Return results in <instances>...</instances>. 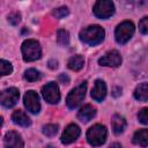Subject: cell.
<instances>
[{"label":"cell","instance_id":"8fae6325","mask_svg":"<svg viewBox=\"0 0 148 148\" xmlns=\"http://www.w3.org/2000/svg\"><path fill=\"white\" fill-rule=\"evenodd\" d=\"M80 133H81V130L76 124H69L65 128V131H64V133L61 135V142L64 145L72 143L79 138Z\"/></svg>","mask_w":148,"mask_h":148},{"label":"cell","instance_id":"30bf717a","mask_svg":"<svg viewBox=\"0 0 148 148\" xmlns=\"http://www.w3.org/2000/svg\"><path fill=\"white\" fill-rule=\"evenodd\" d=\"M98 64L108 67H118L121 64V56L117 50L108 51L102 58L98 59Z\"/></svg>","mask_w":148,"mask_h":148},{"label":"cell","instance_id":"ac0fdd59","mask_svg":"<svg viewBox=\"0 0 148 148\" xmlns=\"http://www.w3.org/2000/svg\"><path fill=\"white\" fill-rule=\"evenodd\" d=\"M134 97H135V99L141 101V102L148 101V83L147 82L140 83L135 88V90H134Z\"/></svg>","mask_w":148,"mask_h":148},{"label":"cell","instance_id":"2e32d148","mask_svg":"<svg viewBox=\"0 0 148 148\" xmlns=\"http://www.w3.org/2000/svg\"><path fill=\"white\" fill-rule=\"evenodd\" d=\"M111 126L116 134H120L126 128V120L124 117H121L119 114H114L111 119Z\"/></svg>","mask_w":148,"mask_h":148},{"label":"cell","instance_id":"ffe728a7","mask_svg":"<svg viewBox=\"0 0 148 148\" xmlns=\"http://www.w3.org/2000/svg\"><path fill=\"white\" fill-rule=\"evenodd\" d=\"M57 42L61 46H67L69 44V34H68V31H66L64 29L58 30V32H57Z\"/></svg>","mask_w":148,"mask_h":148},{"label":"cell","instance_id":"5b68a950","mask_svg":"<svg viewBox=\"0 0 148 148\" xmlns=\"http://www.w3.org/2000/svg\"><path fill=\"white\" fill-rule=\"evenodd\" d=\"M133 34H134V24H133V22L124 21L120 24H118V27L116 28L114 37H116L117 43L125 44L131 39Z\"/></svg>","mask_w":148,"mask_h":148},{"label":"cell","instance_id":"44dd1931","mask_svg":"<svg viewBox=\"0 0 148 148\" xmlns=\"http://www.w3.org/2000/svg\"><path fill=\"white\" fill-rule=\"evenodd\" d=\"M24 79L29 82H35L40 79V73L35 68H29L24 72Z\"/></svg>","mask_w":148,"mask_h":148},{"label":"cell","instance_id":"484cf974","mask_svg":"<svg viewBox=\"0 0 148 148\" xmlns=\"http://www.w3.org/2000/svg\"><path fill=\"white\" fill-rule=\"evenodd\" d=\"M139 30L143 35H148V16L143 17L139 23Z\"/></svg>","mask_w":148,"mask_h":148},{"label":"cell","instance_id":"1f68e13d","mask_svg":"<svg viewBox=\"0 0 148 148\" xmlns=\"http://www.w3.org/2000/svg\"><path fill=\"white\" fill-rule=\"evenodd\" d=\"M111 146H112V147H120V145H119V143H112Z\"/></svg>","mask_w":148,"mask_h":148},{"label":"cell","instance_id":"7c38bea8","mask_svg":"<svg viewBox=\"0 0 148 148\" xmlns=\"http://www.w3.org/2000/svg\"><path fill=\"white\" fill-rule=\"evenodd\" d=\"M3 145L6 148H22L24 146L20 134L14 131H9L6 133L3 139Z\"/></svg>","mask_w":148,"mask_h":148},{"label":"cell","instance_id":"f1b7e54d","mask_svg":"<svg viewBox=\"0 0 148 148\" xmlns=\"http://www.w3.org/2000/svg\"><path fill=\"white\" fill-rule=\"evenodd\" d=\"M49 67H50L51 69H56V68L58 67V61H57V60H50V61H49Z\"/></svg>","mask_w":148,"mask_h":148},{"label":"cell","instance_id":"4316f807","mask_svg":"<svg viewBox=\"0 0 148 148\" xmlns=\"http://www.w3.org/2000/svg\"><path fill=\"white\" fill-rule=\"evenodd\" d=\"M21 21V15L18 13H12L9 16H8V22L12 24V25H17Z\"/></svg>","mask_w":148,"mask_h":148},{"label":"cell","instance_id":"277c9868","mask_svg":"<svg viewBox=\"0 0 148 148\" xmlns=\"http://www.w3.org/2000/svg\"><path fill=\"white\" fill-rule=\"evenodd\" d=\"M86 91H87V82L86 81L82 82L81 84H79L77 87H75L74 89H72L66 98V104H67L68 109L73 110L75 108H77L82 103V101L86 96Z\"/></svg>","mask_w":148,"mask_h":148},{"label":"cell","instance_id":"8992f818","mask_svg":"<svg viewBox=\"0 0 148 148\" xmlns=\"http://www.w3.org/2000/svg\"><path fill=\"white\" fill-rule=\"evenodd\" d=\"M92 12L98 18H109L114 13V5L111 0H97Z\"/></svg>","mask_w":148,"mask_h":148},{"label":"cell","instance_id":"9c48e42d","mask_svg":"<svg viewBox=\"0 0 148 148\" xmlns=\"http://www.w3.org/2000/svg\"><path fill=\"white\" fill-rule=\"evenodd\" d=\"M23 103L25 109L31 112V113H38L40 110V103H39V97L36 91L34 90H28L24 95Z\"/></svg>","mask_w":148,"mask_h":148},{"label":"cell","instance_id":"3957f363","mask_svg":"<svg viewBox=\"0 0 148 148\" xmlns=\"http://www.w3.org/2000/svg\"><path fill=\"white\" fill-rule=\"evenodd\" d=\"M21 50H22V56H23L24 61H35V60L39 59L40 54H42L40 45L35 39L24 40L22 43Z\"/></svg>","mask_w":148,"mask_h":148},{"label":"cell","instance_id":"ba28073f","mask_svg":"<svg viewBox=\"0 0 148 148\" xmlns=\"http://www.w3.org/2000/svg\"><path fill=\"white\" fill-rule=\"evenodd\" d=\"M18 97H20V91L17 88L15 87L7 88L1 92V104L5 108H13L17 103Z\"/></svg>","mask_w":148,"mask_h":148},{"label":"cell","instance_id":"cb8c5ba5","mask_svg":"<svg viewBox=\"0 0 148 148\" xmlns=\"http://www.w3.org/2000/svg\"><path fill=\"white\" fill-rule=\"evenodd\" d=\"M69 14V10H68V8L67 7H65V6H62V7H59V8H56V9H53V12H52V15L56 17V18H64L65 16H67Z\"/></svg>","mask_w":148,"mask_h":148},{"label":"cell","instance_id":"4dcf8cb0","mask_svg":"<svg viewBox=\"0 0 148 148\" xmlns=\"http://www.w3.org/2000/svg\"><path fill=\"white\" fill-rule=\"evenodd\" d=\"M121 94V88H119V87H117V88H114V90H113V96H119Z\"/></svg>","mask_w":148,"mask_h":148},{"label":"cell","instance_id":"6da1fadb","mask_svg":"<svg viewBox=\"0 0 148 148\" xmlns=\"http://www.w3.org/2000/svg\"><path fill=\"white\" fill-rule=\"evenodd\" d=\"M79 36H80V39L84 44L94 46V45H97V44L103 42L104 36H105V31L102 27L94 24V25H89V27L82 29L80 31Z\"/></svg>","mask_w":148,"mask_h":148},{"label":"cell","instance_id":"603a6c76","mask_svg":"<svg viewBox=\"0 0 148 148\" xmlns=\"http://www.w3.org/2000/svg\"><path fill=\"white\" fill-rule=\"evenodd\" d=\"M43 133L46 136H54L58 133V125L57 124H47L43 127Z\"/></svg>","mask_w":148,"mask_h":148},{"label":"cell","instance_id":"e0dca14e","mask_svg":"<svg viewBox=\"0 0 148 148\" xmlns=\"http://www.w3.org/2000/svg\"><path fill=\"white\" fill-rule=\"evenodd\" d=\"M133 143L141 146V147L148 146V130L142 128V130H139L138 132H135L133 135Z\"/></svg>","mask_w":148,"mask_h":148},{"label":"cell","instance_id":"f546056e","mask_svg":"<svg viewBox=\"0 0 148 148\" xmlns=\"http://www.w3.org/2000/svg\"><path fill=\"white\" fill-rule=\"evenodd\" d=\"M128 2H132V3H134V5H141V3H143V2H146L147 0H127Z\"/></svg>","mask_w":148,"mask_h":148},{"label":"cell","instance_id":"9a60e30c","mask_svg":"<svg viewBox=\"0 0 148 148\" xmlns=\"http://www.w3.org/2000/svg\"><path fill=\"white\" fill-rule=\"evenodd\" d=\"M12 120L14 124L22 126V127H28L31 124L30 118L22 111V110H15L12 114Z\"/></svg>","mask_w":148,"mask_h":148},{"label":"cell","instance_id":"7a4b0ae2","mask_svg":"<svg viewBox=\"0 0 148 148\" xmlns=\"http://www.w3.org/2000/svg\"><path fill=\"white\" fill-rule=\"evenodd\" d=\"M106 135H108L106 127L104 125L96 124L87 131V141L89 145L94 147L102 146L106 140Z\"/></svg>","mask_w":148,"mask_h":148},{"label":"cell","instance_id":"83f0119b","mask_svg":"<svg viewBox=\"0 0 148 148\" xmlns=\"http://www.w3.org/2000/svg\"><path fill=\"white\" fill-rule=\"evenodd\" d=\"M59 81H60L61 83H64V84H67V83L69 82V77H68L66 74H60V75H59Z\"/></svg>","mask_w":148,"mask_h":148},{"label":"cell","instance_id":"4fadbf2b","mask_svg":"<svg viewBox=\"0 0 148 148\" xmlns=\"http://www.w3.org/2000/svg\"><path fill=\"white\" fill-rule=\"evenodd\" d=\"M106 96V86L104 81L102 80H96L94 88L91 89V97L96 102H102Z\"/></svg>","mask_w":148,"mask_h":148},{"label":"cell","instance_id":"d4e9b609","mask_svg":"<svg viewBox=\"0 0 148 148\" xmlns=\"http://www.w3.org/2000/svg\"><path fill=\"white\" fill-rule=\"evenodd\" d=\"M138 119L141 124L148 125V108H143L138 113Z\"/></svg>","mask_w":148,"mask_h":148},{"label":"cell","instance_id":"7402d4cb","mask_svg":"<svg viewBox=\"0 0 148 148\" xmlns=\"http://www.w3.org/2000/svg\"><path fill=\"white\" fill-rule=\"evenodd\" d=\"M0 72H1V75L5 76V75H9L12 72H13V66L9 61L5 60V59H1L0 60Z\"/></svg>","mask_w":148,"mask_h":148},{"label":"cell","instance_id":"d6986e66","mask_svg":"<svg viewBox=\"0 0 148 148\" xmlns=\"http://www.w3.org/2000/svg\"><path fill=\"white\" fill-rule=\"evenodd\" d=\"M67 65H68V68H69V69L77 72V71H80V69L83 67V65H84V59H83L82 56L76 54V56H73L72 58H69Z\"/></svg>","mask_w":148,"mask_h":148},{"label":"cell","instance_id":"52a82bcc","mask_svg":"<svg viewBox=\"0 0 148 148\" xmlns=\"http://www.w3.org/2000/svg\"><path fill=\"white\" fill-rule=\"evenodd\" d=\"M42 95L44 99L50 104H57L60 101L59 87L56 82H49L42 88Z\"/></svg>","mask_w":148,"mask_h":148},{"label":"cell","instance_id":"5bb4252c","mask_svg":"<svg viewBox=\"0 0 148 148\" xmlns=\"http://www.w3.org/2000/svg\"><path fill=\"white\" fill-rule=\"evenodd\" d=\"M95 114H96V109H95L92 105L87 104V105L82 106V108L79 110V112H77V118H79L81 121L87 123V121L91 120V119L95 117Z\"/></svg>","mask_w":148,"mask_h":148}]
</instances>
